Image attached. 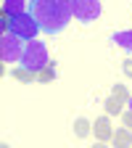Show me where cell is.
<instances>
[{
	"label": "cell",
	"mask_w": 132,
	"mask_h": 148,
	"mask_svg": "<svg viewBox=\"0 0 132 148\" xmlns=\"http://www.w3.org/2000/svg\"><path fill=\"white\" fill-rule=\"evenodd\" d=\"M37 79H40V82H53L55 79V66L48 64L45 69H40V71H37Z\"/></svg>",
	"instance_id": "12"
},
{
	"label": "cell",
	"mask_w": 132,
	"mask_h": 148,
	"mask_svg": "<svg viewBox=\"0 0 132 148\" xmlns=\"http://www.w3.org/2000/svg\"><path fill=\"white\" fill-rule=\"evenodd\" d=\"M8 13H13V16H21V13H24V5H21V3H5L3 16H8Z\"/></svg>",
	"instance_id": "14"
},
{
	"label": "cell",
	"mask_w": 132,
	"mask_h": 148,
	"mask_svg": "<svg viewBox=\"0 0 132 148\" xmlns=\"http://www.w3.org/2000/svg\"><path fill=\"white\" fill-rule=\"evenodd\" d=\"M11 77L18 79V82H32V79H37V74L29 71V69H24V66H16V69L11 71Z\"/></svg>",
	"instance_id": "8"
},
{
	"label": "cell",
	"mask_w": 132,
	"mask_h": 148,
	"mask_svg": "<svg viewBox=\"0 0 132 148\" xmlns=\"http://www.w3.org/2000/svg\"><path fill=\"white\" fill-rule=\"evenodd\" d=\"M48 64H50V61H48V50H45V45H42V42H37V40L27 42L24 56H21V66L37 74L40 69H45Z\"/></svg>",
	"instance_id": "2"
},
{
	"label": "cell",
	"mask_w": 132,
	"mask_h": 148,
	"mask_svg": "<svg viewBox=\"0 0 132 148\" xmlns=\"http://www.w3.org/2000/svg\"><path fill=\"white\" fill-rule=\"evenodd\" d=\"M92 148H108L106 143H95V145H92Z\"/></svg>",
	"instance_id": "17"
},
{
	"label": "cell",
	"mask_w": 132,
	"mask_h": 148,
	"mask_svg": "<svg viewBox=\"0 0 132 148\" xmlns=\"http://www.w3.org/2000/svg\"><path fill=\"white\" fill-rule=\"evenodd\" d=\"M92 132H95L98 143H106V140H111V138H114V130H111V122H108V116H101V119H95V124H92Z\"/></svg>",
	"instance_id": "6"
},
{
	"label": "cell",
	"mask_w": 132,
	"mask_h": 148,
	"mask_svg": "<svg viewBox=\"0 0 132 148\" xmlns=\"http://www.w3.org/2000/svg\"><path fill=\"white\" fill-rule=\"evenodd\" d=\"M129 103H132V101H129Z\"/></svg>",
	"instance_id": "18"
},
{
	"label": "cell",
	"mask_w": 132,
	"mask_h": 148,
	"mask_svg": "<svg viewBox=\"0 0 132 148\" xmlns=\"http://www.w3.org/2000/svg\"><path fill=\"white\" fill-rule=\"evenodd\" d=\"M111 98H116L119 103H129V101H132V95L127 92L124 85H114V90H111Z\"/></svg>",
	"instance_id": "10"
},
{
	"label": "cell",
	"mask_w": 132,
	"mask_h": 148,
	"mask_svg": "<svg viewBox=\"0 0 132 148\" xmlns=\"http://www.w3.org/2000/svg\"><path fill=\"white\" fill-rule=\"evenodd\" d=\"M122 106H124V103H119L116 98H108V101H106V114H108V116L122 114Z\"/></svg>",
	"instance_id": "13"
},
{
	"label": "cell",
	"mask_w": 132,
	"mask_h": 148,
	"mask_svg": "<svg viewBox=\"0 0 132 148\" xmlns=\"http://www.w3.org/2000/svg\"><path fill=\"white\" fill-rule=\"evenodd\" d=\"M114 42H119L122 48L132 50V29H129V32H116V34H114Z\"/></svg>",
	"instance_id": "11"
},
{
	"label": "cell",
	"mask_w": 132,
	"mask_h": 148,
	"mask_svg": "<svg viewBox=\"0 0 132 148\" xmlns=\"http://www.w3.org/2000/svg\"><path fill=\"white\" fill-rule=\"evenodd\" d=\"M111 143H114V148H132V132L129 130H114Z\"/></svg>",
	"instance_id": "7"
},
{
	"label": "cell",
	"mask_w": 132,
	"mask_h": 148,
	"mask_svg": "<svg viewBox=\"0 0 132 148\" xmlns=\"http://www.w3.org/2000/svg\"><path fill=\"white\" fill-rule=\"evenodd\" d=\"M8 27H11V34H16V37H21V40H32V37L37 34V21L32 18V13H21V16H13L11 21H8Z\"/></svg>",
	"instance_id": "3"
},
{
	"label": "cell",
	"mask_w": 132,
	"mask_h": 148,
	"mask_svg": "<svg viewBox=\"0 0 132 148\" xmlns=\"http://www.w3.org/2000/svg\"><path fill=\"white\" fill-rule=\"evenodd\" d=\"M122 122H124V127L132 132V111H124V114H122Z\"/></svg>",
	"instance_id": "15"
},
{
	"label": "cell",
	"mask_w": 132,
	"mask_h": 148,
	"mask_svg": "<svg viewBox=\"0 0 132 148\" xmlns=\"http://www.w3.org/2000/svg\"><path fill=\"white\" fill-rule=\"evenodd\" d=\"M90 132H92V124L87 119H77V122H74V135H77V138H87Z\"/></svg>",
	"instance_id": "9"
},
{
	"label": "cell",
	"mask_w": 132,
	"mask_h": 148,
	"mask_svg": "<svg viewBox=\"0 0 132 148\" xmlns=\"http://www.w3.org/2000/svg\"><path fill=\"white\" fill-rule=\"evenodd\" d=\"M124 74H127V77H132V61H129V58L124 61Z\"/></svg>",
	"instance_id": "16"
},
{
	"label": "cell",
	"mask_w": 132,
	"mask_h": 148,
	"mask_svg": "<svg viewBox=\"0 0 132 148\" xmlns=\"http://www.w3.org/2000/svg\"><path fill=\"white\" fill-rule=\"evenodd\" d=\"M0 56H3V61L8 64H13L16 58H21L24 56V48H21V37H16V34H11V32H5L3 34V40H0Z\"/></svg>",
	"instance_id": "4"
},
{
	"label": "cell",
	"mask_w": 132,
	"mask_h": 148,
	"mask_svg": "<svg viewBox=\"0 0 132 148\" xmlns=\"http://www.w3.org/2000/svg\"><path fill=\"white\" fill-rule=\"evenodd\" d=\"M29 13L37 21L42 32L48 34H58L71 18V3H61V0H40V3H32Z\"/></svg>",
	"instance_id": "1"
},
{
	"label": "cell",
	"mask_w": 132,
	"mask_h": 148,
	"mask_svg": "<svg viewBox=\"0 0 132 148\" xmlns=\"http://www.w3.org/2000/svg\"><path fill=\"white\" fill-rule=\"evenodd\" d=\"M101 13V3L95 0H74L71 3V16H77L79 21H92Z\"/></svg>",
	"instance_id": "5"
}]
</instances>
